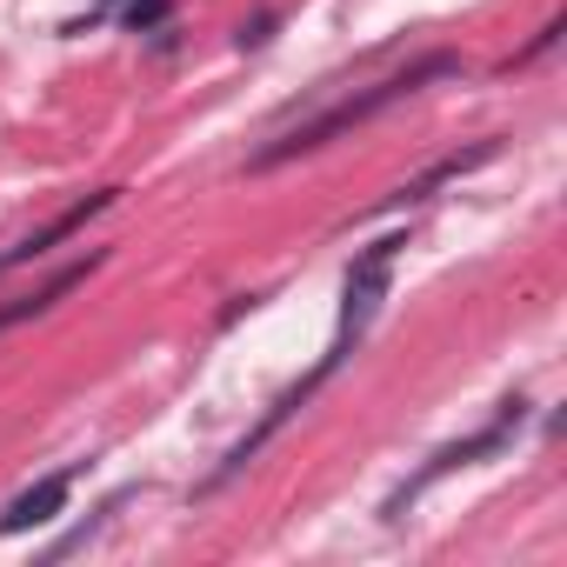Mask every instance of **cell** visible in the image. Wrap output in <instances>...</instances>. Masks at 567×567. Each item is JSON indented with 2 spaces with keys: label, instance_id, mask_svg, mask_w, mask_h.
Listing matches in <instances>:
<instances>
[{
  "label": "cell",
  "instance_id": "6da1fadb",
  "mask_svg": "<svg viewBox=\"0 0 567 567\" xmlns=\"http://www.w3.org/2000/svg\"><path fill=\"white\" fill-rule=\"evenodd\" d=\"M401 247H408V234H388V240L361 247V260L348 267V301H341L334 348H328V354H321V361H315V368H308L295 388H288V394H280V401H274V408H267V414H260V421H254V427L234 441V447H227V461H220V474H214L207 487H227L234 474H247V461H260V447H267L280 427H288V421H295V414H301V408H308V401H315V394H321V388L341 374V368H348V354L361 348V334L374 328V315H381V301H388V274H394Z\"/></svg>",
  "mask_w": 567,
  "mask_h": 567
},
{
  "label": "cell",
  "instance_id": "7a4b0ae2",
  "mask_svg": "<svg viewBox=\"0 0 567 567\" xmlns=\"http://www.w3.org/2000/svg\"><path fill=\"white\" fill-rule=\"evenodd\" d=\"M447 74H461V54H447V48H434V54H421V61H408V68H394V74H381L374 87H361V94H348V101H334L328 114H315V121H301V127H288L280 141H267L247 167L254 174H267V167H288V161H301V154H321V147H334L341 134H354L361 121H374L381 107H394V101H408V94H421L427 81H447Z\"/></svg>",
  "mask_w": 567,
  "mask_h": 567
},
{
  "label": "cell",
  "instance_id": "3957f363",
  "mask_svg": "<svg viewBox=\"0 0 567 567\" xmlns=\"http://www.w3.org/2000/svg\"><path fill=\"white\" fill-rule=\"evenodd\" d=\"M507 434H514V427H507V421H494L487 434H467V441H454V447H441V454H434V461H427L421 474H408V481H401V487L388 494V507H381V514H388V520H394V514H408V501H421V494H427L434 481H447L454 467H474V461H487V454H501V447H507Z\"/></svg>",
  "mask_w": 567,
  "mask_h": 567
},
{
  "label": "cell",
  "instance_id": "277c9868",
  "mask_svg": "<svg viewBox=\"0 0 567 567\" xmlns=\"http://www.w3.org/2000/svg\"><path fill=\"white\" fill-rule=\"evenodd\" d=\"M74 474H81V467H54V474H41L34 487H21V494L8 501V514H0V540H14V534H28V527H48V520L68 507Z\"/></svg>",
  "mask_w": 567,
  "mask_h": 567
},
{
  "label": "cell",
  "instance_id": "5b68a950",
  "mask_svg": "<svg viewBox=\"0 0 567 567\" xmlns=\"http://www.w3.org/2000/svg\"><path fill=\"white\" fill-rule=\"evenodd\" d=\"M114 200H121V187H101V194H87V200H74V207H68V214H54V220H48L41 234H28L21 247H8V254H0V274H14V267H28V260H41V254H54V247H61L68 234H81V227H87L94 214H107Z\"/></svg>",
  "mask_w": 567,
  "mask_h": 567
},
{
  "label": "cell",
  "instance_id": "8992f818",
  "mask_svg": "<svg viewBox=\"0 0 567 567\" xmlns=\"http://www.w3.org/2000/svg\"><path fill=\"white\" fill-rule=\"evenodd\" d=\"M494 154H501V141H474V147H461V154H441V161H434L427 174H414V181H401V187H394L388 200H374L368 214H388V207H414V200H427V194H434L441 181H461V174H474V167H487ZM368 214H361V220H368Z\"/></svg>",
  "mask_w": 567,
  "mask_h": 567
},
{
  "label": "cell",
  "instance_id": "52a82bcc",
  "mask_svg": "<svg viewBox=\"0 0 567 567\" xmlns=\"http://www.w3.org/2000/svg\"><path fill=\"white\" fill-rule=\"evenodd\" d=\"M101 260H107V247H94L87 260H74V267H61V274L48 280V288H34L28 301H8V308H0V334H14V328H28V321H41V315H48L54 301H68V295L81 288V280H87V274H94Z\"/></svg>",
  "mask_w": 567,
  "mask_h": 567
},
{
  "label": "cell",
  "instance_id": "ba28073f",
  "mask_svg": "<svg viewBox=\"0 0 567 567\" xmlns=\"http://www.w3.org/2000/svg\"><path fill=\"white\" fill-rule=\"evenodd\" d=\"M127 34H154V28H167L174 21V0H127Z\"/></svg>",
  "mask_w": 567,
  "mask_h": 567
},
{
  "label": "cell",
  "instance_id": "9c48e42d",
  "mask_svg": "<svg viewBox=\"0 0 567 567\" xmlns=\"http://www.w3.org/2000/svg\"><path fill=\"white\" fill-rule=\"evenodd\" d=\"M560 34H567V28H560V21H547V28H540V34H534V41H527V48L514 54V68H527V61H540V54H547V48H554Z\"/></svg>",
  "mask_w": 567,
  "mask_h": 567
},
{
  "label": "cell",
  "instance_id": "30bf717a",
  "mask_svg": "<svg viewBox=\"0 0 567 567\" xmlns=\"http://www.w3.org/2000/svg\"><path fill=\"white\" fill-rule=\"evenodd\" d=\"M274 28H280L274 14H254V21H240V34H234V41H240V48H267V34H274Z\"/></svg>",
  "mask_w": 567,
  "mask_h": 567
}]
</instances>
